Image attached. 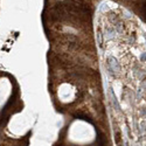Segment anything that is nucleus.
<instances>
[{
    "mask_svg": "<svg viewBox=\"0 0 146 146\" xmlns=\"http://www.w3.org/2000/svg\"><path fill=\"white\" fill-rule=\"evenodd\" d=\"M95 130L94 127L82 120H76L71 124L68 131V139L77 145H87L95 140Z\"/></svg>",
    "mask_w": 146,
    "mask_h": 146,
    "instance_id": "nucleus-1",
    "label": "nucleus"
}]
</instances>
